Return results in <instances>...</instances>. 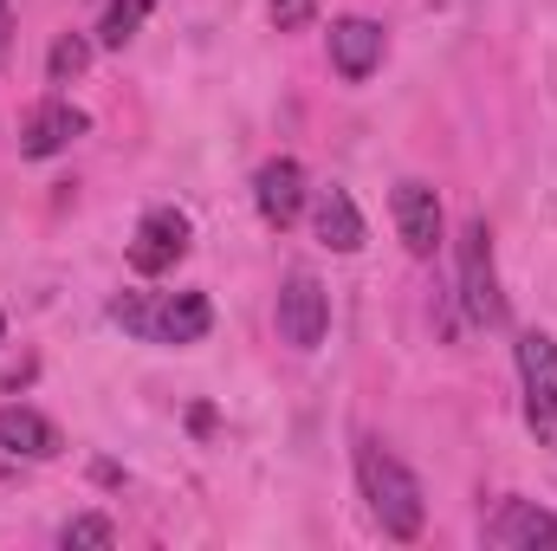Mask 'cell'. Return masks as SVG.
I'll return each mask as SVG.
<instances>
[{
	"label": "cell",
	"instance_id": "cell-15",
	"mask_svg": "<svg viewBox=\"0 0 557 551\" xmlns=\"http://www.w3.org/2000/svg\"><path fill=\"white\" fill-rule=\"evenodd\" d=\"M91 65V39L85 33H59L52 39V59H46V72H52V85H65V78H78Z\"/></svg>",
	"mask_w": 557,
	"mask_h": 551
},
{
	"label": "cell",
	"instance_id": "cell-8",
	"mask_svg": "<svg viewBox=\"0 0 557 551\" xmlns=\"http://www.w3.org/2000/svg\"><path fill=\"white\" fill-rule=\"evenodd\" d=\"M486 539L499 551H539V546H557V519L532 500H506L493 519H486Z\"/></svg>",
	"mask_w": 557,
	"mask_h": 551
},
{
	"label": "cell",
	"instance_id": "cell-13",
	"mask_svg": "<svg viewBox=\"0 0 557 551\" xmlns=\"http://www.w3.org/2000/svg\"><path fill=\"white\" fill-rule=\"evenodd\" d=\"M0 448H7V454H26V461H52V454H59V428L39 409L7 403V409H0Z\"/></svg>",
	"mask_w": 557,
	"mask_h": 551
},
{
	"label": "cell",
	"instance_id": "cell-5",
	"mask_svg": "<svg viewBox=\"0 0 557 551\" xmlns=\"http://www.w3.org/2000/svg\"><path fill=\"white\" fill-rule=\"evenodd\" d=\"M389 208H396L403 247H409L416 260H434V247H441V195H434L428 182H396Z\"/></svg>",
	"mask_w": 557,
	"mask_h": 551
},
{
	"label": "cell",
	"instance_id": "cell-11",
	"mask_svg": "<svg viewBox=\"0 0 557 551\" xmlns=\"http://www.w3.org/2000/svg\"><path fill=\"white\" fill-rule=\"evenodd\" d=\"M85 131H91V118L52 98V105H39V111L26 118V131H20V149H26V156H59L65 143L85 137Z\"/></svg>",
	"mask_w": 557,
	"mask_h": 551
},
{
	"label": "cell",
	"instance_id": "cell-18",
	"mask_svg": "<svg viewBox=\"0 0 557 551\" xmlns=\"http://www.w3.org/2000/svg\"><path fill=\"white\" fill-rule=\"evenodd\" d=\"M111 318H117L124 331H143V338H149V325H156V311H149L143 298H117V305H111Z\"/></svg>",
	"mask_w": 557,
	"mask_h": 551
},
{
	"label": "cell",
	"instance_id": "cell-16",
	"mask_svg": "<svg viewBox=\"0 0 557 551\" xmlns=\"http://www.w3.org/2000/svg\"><path fill=\"white\" fill-rule=\"evenodd\" d=\"M65 546H117V532H111V519L104 513H78V519H65V532H59Z\"/></svg>",
	"mask_w": 557,
	"mask_h": 551
},
{
	"label": "cell",
	"instance_id": "cell-6",
	"mask_svg": "<svg viewBox=\"0 0 557 551\" xmlns=\"http://www.w3.org/2000/svg\"><path fill=\"white\" fill-rule=\"evenodd\" d=\"M188 254V215H175V208H149L137 228V241H131V267L137 273H169L175 260Z\"/></svg>",
	"mask_w": 557,
	"mask_h": 551
},
{
	"label": "cell",
	"instance_id": "cell-17",
	"mask_svg": "<svg viewBox=\"0 0 557 551\" xmlns=\"http://www.w3.org/2000/svg\"><path fill=\"white\" fill-rule=\"evenodd\" d=\"M311 13H318V0H273V26H278V33L311 26Z\"/></svg>",
	"mask_w": 557,
	"mask_h": 551
},
{
	"label": "cell",
	"instance_id": "cell-10",
	"mask_svg": "<svg viewBox=\"0 0 557 551\" xmlns=\"http://www.w3.org/2000/svg\"><path fill=\"white\" fill-rule=\"evenodd\" d=\"M311 228H318V241H324L331 254H357V247H363V215H357L350 188H318Z\"/></svg>",
	"mask_w": 557,
	"mask_h": 551
},
{
	"label": "cell",
	"instance_id": "cell-3",
	"mask_svg": "<svg viewBox=\"0 0 557 551\" xmlns=\"http://www.w3.org/2000/svg\"><path fill=\"white\" fill-rule=\"evenodd\" d=\"M324 331H331V292L311 273H292L278 285V338L292 351H318Z\"/></svg>",
	"mask_w": 557,
	"mask_h": 551
},
{
	"label": "cell",
	"instance_id": "cell-2",
	"mask_svg": "<svg viewBox=\"0 0 557 551\" xmlns=\"http://www.w3.org/2000/svg\"><path fill=\"white\" fill-rule=\"evenodd\" d=\"M460 298H467V318H473V325H499V318H506L486 221H467V234H460Z\"/></svg>",
	"mask_w": 557,
	"mask_h": 551
},
{
	"label": "cell",
	"instance_id": "cell-1",
	"mask_svg": "<svg viewBox=\"0 0 557 551\" xmlns=\"http://www.w3.org/2000/svg\"><path fill=\"white\" fill-rule=\"evenodd\" d=\"M357 480H363V500H370V513H376V526L389 532V539H421V480L383 448V441H357Z\"/></svg>",
	"mask_w": 557,
	"mask_h": 551
},
{
	"label": "cell",
	"instance_id": "cell-7",
	"mask_svg": "<svg viewBox=\"0 0 557 551\" xmlns=\"http://www.w3.org/2000/svg\"><path fill=\"white\" fill-rule=\"evenodd\" d=\"M253 201H260V221H267V228H292L298 208H305V169H298L292 156L267 162V169L253 175Z\"/></svg>",
	"mask_w": 557,
	"mask_h": 551
},
{
	"label": "cell",
	"instance_id": "cell-9",
	"mask_svg": "<svg viewBox=\"0 0 557 551\" xmlns=\"http://www.w3.org/2000/svg\"><path fill=\"white\" fill-rule=\"evenodd\" d=\"M331 65L357 85V78H370L376 65H383V26L376 20H337L331 26Z\"/></svg>",
	"mask_w": 557,
	"mask_h": 551
},
{
	"label": "cell",
	"instance_id": "cell-4",
	"mask_svg": "<svg viewBox=\"0 0 557 551\" xmlns=\"http://www.w3.org/2000/svg\"><path fill=\"white\" fill-rule=\"evenodd\" d=\"M519 377H525V415L539 441H557V344L545 331L519 338Z\"/></svg>",
	"mask_w": 557,
	"mask_h": 551
},
{
	"label": "cell",
	"instance_id": "cell-14",
	"mask_svg": "<svg viewBox=\"0 0 557 551\" xmlns=\"http://www.w3.org/2000/svg\"><path fill=\"white\" fill-rule=\"evenodd\" d=\"M149 7H156V0H111V7H104V26H98V39H104L111 52H124V46L143 33Z\"/></svg>",
	"mask_w": 557,
	"mask_h": 551
},
{
	"label": "cell",
	"instance_id": "cell-19",
	"mask_svg": "<svg viewBox=\"0 0 557 551\" xmlns=\"http://www.w3.org/2000/svg\"><path fill=\"white\" fill-rule=\"evenodd\" d=\"M7 46H13V7L0 0V59H7Z\"/></svg>",
	"mask_w": 557,
	"mask_h": 551
},
{
	"label": "cell",
	"instance_id": "cell-12",
	"mask_svg": "<svg viewBox=\"0 0 557 551\" xmlns=\"http://www.w3.org/2000/svg\"><path fill=\"white\" fill-rule=\"evenodd\" d=\"M208 325H214V305L201 292H169L162 311H156V325H149V338H162V344H201Z\"/></svg>",
	"mask_w": 557,
	"mask_h": 551
}]
</instances>
